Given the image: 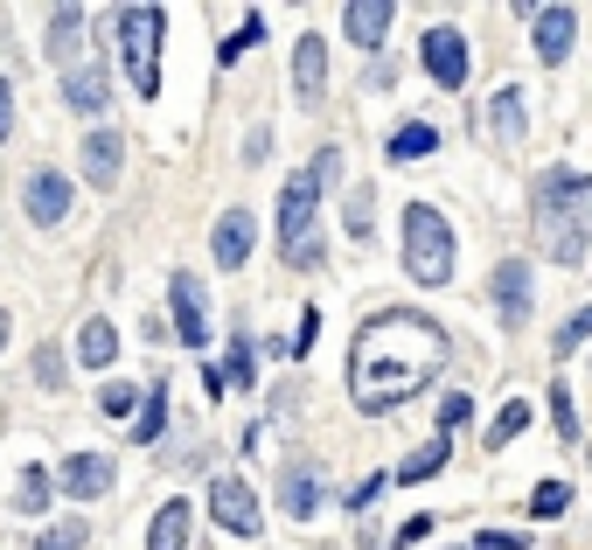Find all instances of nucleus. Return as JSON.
I'll list each match as a JSON object with an SVG mask.
<instances>
[{
	"label": "nucleus",
	"mask_w": 592,
	"mask_h": 550,
	"mask_svg": "<svg viewBox=\"0 0 592 550\" xmlns=\"http://www.w3.org/2000/svg\"><path fill=\"white\" fill-rule=\"evenodd\" d=\"M77 543H84V530H77V522H57V530L36 537V550H77Z\"/></svg>",
	"instance_id": "nucleus-35"
},
{
	"label": "nucleus",
	"mask_w": 592,
	"mask_h": 550,
	"mask_svg": "<svg viewBox=\"0 0 592 550\" xmlns=\"http://www.w3.org/2000/svg\"><path fill=\"white\" fill-rule=\"evenodd\" d=\"M440 147V126H425V119H411L391 133V161H425V153Z\"/></svg>",
	"instance_id": "nucleus-22"
},
{
	"label": "nucleus",
	"mask_w": 592,
	"mask_h": 550,
	"mask_svg": "<svg viewBox=\"0 0 592 550\" xmlns=\"http://www.w3.org/2000/svg\"><path fill=\"white\" fill-rule=\"evenodd\" d=\"M210 516L230 537H259V494H251V481H238V474L210 481Z\"/></svg>",
	"instance_id": "nucleus-7"
},
{
	"label": "nucleus",
	"mask_w": 592,
	"mask_h": 550,
	"mask_svg": "<svg viewBox=\"0 0 592 550\" xmlns=\"http://www.w3.org/2000/svg\"><path fill=\"white\" fill-rule=\"evenodd\" d=\"M495 307H502V321H523L530 313V266L523 258H502L495 266Z\"/></svg>",
	"instance_id": "nucleus-14"
},
{
	"label": "nucleus",
	"mask_w": 592,
	"mask_h": 550,
	"mask_svg": "<svg viewBox=\"0 0 592 550\" xmlns=\"http://www.w3.org/2000/svg\"><path fill=\"white\" fill-rule=\"evenodd\" d=\"M488 126H495V140H502V147H516V140H523V91H516V84H502V91H495V104H488Z\"/></svg>",
	"instance_id": "nucleus-19"
},
{
	"label": "nucleus",
	"mask_w": 592,
	"mask_h": 550,
	"mask_svg": "<svg viewBox=\"0 0 592 550\" xmlns=\"http://www.w3.org/2000/svg\"><path fill=\"white\" fill-rule=\"evenodd\" d=\"M572 36H579V14L572 8H544V14H536V57H544V63L572 57Z\"/></svg>",
	"instance_id": "nucleus-12"
},
{
	"label": "nucleus",
	"mask_w": 592,
	"mask_h": 550,
	"mask_svg": "<svg viewBox=\"0 0 592 550\" xmlns=\"http://www.w3.org/2000/svg\"><path fill=\"white\" fill-rule=\"evenodd\" d=\"M349 238H370V196H349Z\"/></svg>",
	"instance_id": "nucleus-37"
},
{
	"label": "nucleus",
	"mask_w": 592,
	"mask_h": 550,
	"mask_svg": "<svg viewBox=\"0 0 592 550\" xmlns=\"http://www.w3.org/2000/svg\"><path fill=\"white\" fill-rule=\"evenodd\" d=\"M251 238H259L251 209H223V217H217V238H210L217 266H244V258H251Z\"/></svg>",
	"instance_id": "nucleus-10"
},
{
	"label": "nucleus",
	"mask_w": 592,
	"mask_h": 550,
	"mask_svg": "<svg viewBox=\"0 0 592 550\" xmlns=\"http://www.w3.org/2000/svg\"><path fill=\"white\" fill-rule=\"evenodd\" d=\"M223 383H238V390H251V383H259V370H251V334H238V342H230V362H223Z\"/></svg>",
	"instance_id": "nucleus-27"
},
{
	"label": "nucleus",
	"mask_w": 592,
	"mask_h": 550,
	"mask_svg": "<svg viewBox=\"0 0 592 550\" xmlns=\"http://www.w3.org/2000/svg\"><path fill=\"white\" fill-rule=\"evenodd\" d=\"M551 418H558V432H564V439H579V404H572V390H564V383L551 390Z\"/></svg>",
	"instance_id": "nucleus-29"
},
{
	"label": "nucleus",
	"mask_w": 592,
	"mask_h": 550,
	"mask_svg": "<svg viewBox=\"0 0 592 550\" xmlns=\"http://www.w3.org/2000/svg\"><path fill=\"white\" fill-rule=\"evenodd\" d=\"M404 272L419 286H446L453 279V223L432 202L404 209Z\"/></svg>",
	"instance_id": "nucleus-3"
},
{
	"label": "nucleus",
	"mask_w": 592,
	"mask_h": 550,
	"mask_svg": "<svg viewBox=\"0 0 592 550\" xmlns=\"http://www.w3.org/2000/svg\"><path fill=\"white\" fill-rule=\"evenodd\" d=\"M21 209H29V223H63L70 217V174L36 168L29 189H21Z\"/></svg>",
	"instance_id": "nucleus-9"
},
{
	"label": "nucleus",
	"mask_w": 592,
	"mask_h": 550,
	"mask_svg": "<svg viewBox=\"0 0 592 550\" xmlns=\"http://www.w3.org/2000/svg\"><path fill=\"white\" fill-rule=\"evenodd\" d=\"M523 426H530V404H523V398H509V404L495 411V426H488V447H509V439H516Z\"/></svg>",
	"instance_id": "nucleus-26"
},
{
	"label": "nucleus",
	"mask_w": 592,
	"mask_h": 550,
	"mask_svg": "<svg viewBox=\"0 0 592 550\" xmlns=\"http://www.w3.org/2000/svg\"><path fill=\"white\" fill-rule=\"evenodd\" d=\"M321 509V481L307 474V467H293L287 474V516H314Z\"/></svg>",
	"instance_id": "nucleus-25"
},
{
	"label": "nucleus",
	"mask_w": 592,
	"mask_h": 550,
	"mask_svg": "<svg viewBox=\"0 0 592 550\" xmlns=\"http://www.w3.org/2000/svg\"><path fill=\"white\" fill-rule=\"evenodd\" d=\"M63 98L77 104V112H106V98H112V91H106V63L70 70V77H63Z\"/></svg>",
	"instance_id": "nucleus-18"
},
{
	"label": "nucleus",
	"mask_w": 592,
	"mask_h": 550,
	"mask_svg": "<svg viewBox=\"0 0 592 550\" xmlns=\"http://www.w3.org/2000/svg\"><path fill=\"white\" fill-rule=\"evenodd\" d=\"M14 133V91H8V77H0V140Z\"/></svg>",
	"instance_id": "nucleus-40"
},
{
	"label": "nucleus",
	"mask_w": 592,
	"mask_h": 550,
	"mask_svg": "<svg viewBox=\"0 0 592 550\" xmlns=\"http://www.w3.org/2000/svg\"><path fill=\"white\" fill-rule=\"evenodd\" d=\"M119 161H126V140L98 126V133L84 140V174H91V189H112V181H119Z\"/></svg>",
	"instance_id": "nucleus-16"
},
{
	"label": "nucleus",
	"mask_w": 592,
	"mask_h": 550,
	"mask_svg": "<svg viewBox=\"0 0 592 550\" xmlns=\"http://www.w3.org/2000/svg\"><path fill=\"white\" fill-rule=\"evenodd\" d=\"M112 488V453H77L63 467V494H77V502H91V494Z\"/></svg>",
	"instance_id": "nucleus-13"
},
{
	"label": "nucleus",
	"mask_w": 592,
	"mask_h": 550,
	"mask_svg": "<svg viewBox=\"0 0 592 550\" xmlns=\"http://www.w3.org/2000/svg\"><path fill=\"white\" fill-rule=\"evenodd\" d=\"M446 362V334L411 307H391L363 321L355 334V356H349V390L363 411H398L404 398H419L432 383V370Z\"/></svg>",
	"instance_id": "nucleus-1"
},
{
	"label": "nucleus",
	"mask_w": 592,
	"mask_h": 550,
	"mask_svg": "<svg viewBox=\"0 0 592 550\" xmlns=\"http://www.w3.org/2000/svg\"><path fill=\"white\" fill-rule=\"evenodd\" d=\"M112 356H119V334H112L106 313H91V321L77 328V362H84V370H112Z\"/></svg>",
	"instance_id": "nucleus-17"
},
{
	"label": "nucleus",
	"mask_w": 592,
	"mask_h": 550,
	"mask_svg": "<svg viewBox=\"0 0 592 550\" xmlns=\"http://www.w3.org/2000/svg\"><path fill=\"white\" fill-rule=\"evenodd\" d=\"M161 29H168V14H161V8H126V14H119L126 77H133V91H140V98L161 91Z\"/></svg>",
	"instance_id": "nucleus-5"
},
{
	"label": "nucleus",
	"mask_w": 592,
	"mask_h": 550,
	"mask_svg": "<svg viewBox=\"0 0 592 550\" xmlns=\"http://www.w3.org/2000/svg\"><path fill=\"white\" fill-rule=\"evenodd\" d=\"M314 202H321V181H314V174H293V181H287V196H279V244H287V266H300V272H314V266H321Z\"/></svg>",
	"instance_id": "nucleus-4"
},
{
	"label": "nucleus",
	"mask_w": 592,
	"mask_h": 550,
	"mask_svg": "<svg viewBox=\"0 0 592 550\" xmlns=\"http://www.w3.org/2000/svg\"><path fill=\"white\" fill-rule=\"evenodd\" d=\"M419 57H425V77H432L440 91H460V84H468V36H460V29H425Z\"/></svg>",
	"instance_id": "nucleus-6"
},
{
	"label": "nucleus",
	"mask_w": 592,
	"mask_h": 550,
	"mask_svg": "<svg viewBox=\"0 0 592 550\" xmlns=\"http://www.w3.org/2000/svg\"><path fill=\"white\" fill-rule=\"evenodd\" d=\"M530 537H509V530H488V537H474V543H460V550H523Z\"/></svg>",
	"instance_id": "nucleus-36"
},
{
	"label": "nucleus",
	"mask_w": 592,
	"mask_h": 550,
	"mask_svg": "<svg viewBox=\"0 0 592 550\" xmlns=\"http://www.w3.org/2000/svg\"><path fill=\"white\" fill-rule=\"evenodd\" d=\"M36 377H42L49 390H57V383H63V362H57V356H36Z\"/></svg>",
	"instance_id": "nucleus-41"
},
{
	"label": "nucleus",
	"mask_w": 592,
	"mask_h": 550,
	"mask_svg": "<svg viewBox=\"0 0 592 550\" xmlns=\"http://www.w3.org/2000/svg\"><path fill=\"white\" fill-rule=\"evenodd\" d=\"M0 349H8V313H0Z\"/></svg>",
	"instance_id": "nucleus-42"
},
{
	"label": "nucleus",
	"mask_w": 592,
	"mask_h": 550,
	"mask_svg": "<svg viewBox=\"0 0 592 550\" xmlns=\"http://www.w3.org/2000/svg\"><path fill=\"white\" fill-rule=\"evenodd\" d=\"M432 537V516H411L404 530H398V550H411V543H425Z\"/></svg>",
	"instance_id": "nucleus-38"
},
{
	"label": "nucleus",
	"mask_w": 592,
	"mask_h": 550,
	"mask_svg": "<svg viewBox=\"0 0 592 550\" xmlns=\"http://www.w3.org/2000/svg\"><path fill=\"white\" fill-rule=\"evenodd\" d=\"M585 334H592V307H585V313H572V321L558 328V356H572V349L585 342Z\"/></svg>",
	"instance_id": "nucleus-34"
},
{
	"label": "nucleus",
	"mask_w": 592,
	"mask_h": 550,
	"mask_svg": "<svg viewBox=\"0 0 592 550\" xmlns=\"http://www.w3.org/2000/svg\"><path fill=\"white\" fill-rule=\"evenodd\" d=\"M391 21H398V8H391V0H349V8H342V29H349V42H363V49H377Z\"/></svg>",
	"instance_id": "nucleus-11"
},
{
	"label": "nucleus",
	"mask_w": 592,
	"mask_h": 550,
	"mask_svg": "<svg viewBox=\"0 0 592 550\" xmlns=\"http://www.w3.org/2000/svg\"><path fill=\"white\" fill-rule=\"evenodd\" d=\"M182 543H189V502H161V516L147 530V550H182Z\"/></svg>",
	"instance_id": "nucleus-21"
},
{
	"label": "nucleus",
	"mask_w": 592,
	"mask_h": 550,
	"mask_svg": "<svg viewBox=\"0 0 592 550\" xmlns=\"http://www.w3.org/2000/svg\"><path fill=\"white\" fill-rule=\"evenodd\" d=\"M383 481H391V474H370L363 488H355V494H349V509H370V502H377V494H383Z\"/></svg>",
	"instance_id": "nucleus-39"
},
{
	"label": "nucleus",
	"mask_w": 592,
	"mask_h": 550,
	"mask_svg": "<svg viewBox=\"0 0 592 550\" xmlns=\"http://www.w3.org/2000/svg\"><path fill=\"white\" fill-rule=\"evenodd\" d=\"M168 300H174V334H182L189 349H202V342H210V293L195 286V272H174Z\"/></svg>",
	"instance_id": "nucleus-8"
},
{
	"label": "nucleus",
	"mask_w": 592,
	"mask_h": 550,
	"mask_svg": "<svg viewBox=\"0 0 592 550\" xmlns=\"http://www.w3.org/2000/svg\"><path fill=\"white\" fill-rule=\"evenodd\" d=\"M321 84H328V42L321 36H300V49H293V91L314 104Z\"/></svg>",
	"instance_id": "nucleus-15"
},
{
	"label": "nucleus",
	"mask_w": 592,
	"mask_h": 550,
	"mask_svg": "<svg viewBox=\"0 0 592 550\" xmlns=\"http://www.w3.org/2000/svg\"><path fill=\"white\" fill-rule=\"evenodd\" d=\"M77 29H84V8H57L49 14V57H77Z\"/></svg>",
	"instance_id": "nucleus-24"
},
{
	"label": "nucleus",
	"mask_w": 592,
	"mask_h": 550,
	"mask_svg": "<svg viewBox=\"0 0 592 550\" xmlns=\"http://www.w3.org/2000/svg\"><path fill=\"white\" fill-rule=\"evenodd\" d=\"M251 42H265V14H244V29H238V36L223 42V63H238V57H244Z\"/></svg>",
	"instance_id": "nucleus-28"
},
{
	"label": "nucleus",
	"mask_w": 592,
	"mask_h": 550,
	"mask_svg": "<svg viewBox=\"0 0 592 550\" xmlns=\"http://www.w3.org/2000/svg\"><path fill=\"white\" fill-rule=\"evenodd\" d=\"M468 418H474V398H468V390H446V404H440V432L468 426Z\"/></svg>",
	"instance_id": "nucleus-30"
},
{
	"label": "nucleus",
	"mask_w": 592,
	"mask_h": 550,
	"mask_svg": "<svg viewBox=\"0 0 592 550\" xmlns=\"http://www.w3.org/2000/svg\"><path fill=\"white\" fill-rule=\"evenodd\" d=\"M585 230H592V174L551 168L536 181V238L558 266H579L585 258Z\"/></svg>",
	"instance_id": "nucleus-2"
},
{
	"label": "nucleus",
	"mask_w": 592,
	"mask_h": 550,
	"mask_svg": "<svg viewBox=\"0 0 592 550\" xmlns=\"http://www.w3.org/2000/svg\"><path fill=\"white\" fill-rule=\"evenodd\" d=\"M446 453H453V432H440L432 447H419V453H411L391 481H425V474H440V467H446Z\"/></svg>",
	"instance_id": "nucleus-23"
},
{
	"label": "nucleus",
	"mask_w": 592,
	"mask_h": 550,
	"mask_svg": "<svg viewBox=\"0 0 592 550\" xmlns=\"http://www.w3.org/2000/svg\"><path fill=\"white\" fill-rule=\"evenodd\" d=\"M98 404H106L112 418H126V411L140 418V390H133V383H106V398H98Z\"/></svg>",
	"instance_id": "nucleus-32"
},
{
	"label": "nucleus",
	"mask_w": 592,
	"mask_h": 550,
	"mask_svg": "<svg viewBox=\"0 0 592 550\" xmlns=\"http://www.w3.org/2000/svg\"><path fill=\"white\" fill-rule=\"evenodd\" d=\"M564 502H572V488H564V481H544V488L530 494V509H536V516H558Z\"/></svg>",
	"instance_id": "nucleus-33"
},
{
	"label": "nucleus",
	"mask_w": 592,
	"mask_h": 550,
	"mask_svg": "<svg viewBox=\"0 0 592 550\" xmlns=\"http://www.w3.org/2000/svg\"><path fill=\"white\" fill-rule=\"evenodd\" d=\"M21 509H49V474L42 467H29V474H21V494H14Z\"/></svg>",
	"instance_id": "nucleus-31"
},
{
	"label": "nucleus",
	"mask_w": 592,
	"mask_h": 550,
	"mask_svg": "<svg viewBox=\"0 0 592 550\" xmlns=\"http://www.w3.org/2000/svg\"><path fill=\"white\" fill-rule=\"evenodd\" d=\"M126 432H133L140 447H153V439L168 432V383H147V398H140V418H133Z\"/></svg>",
	"instance_id": "nucleus-20"
}]
</instances>
